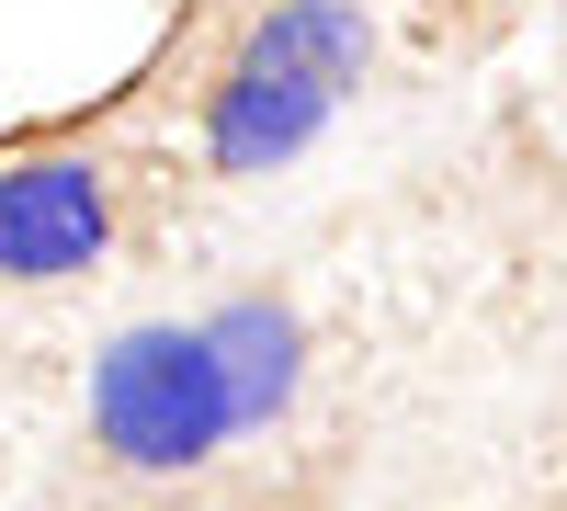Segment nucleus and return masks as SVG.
<instances>
[{"mask_svg": "<svg viewBox=\"0 0 567 511\" xmlns=\"http://www.w3.org/2000/svg\"><path fill=\"white\" fill-rule=\"evenodd\" d=\"M363 69H374V12L363 0H272L227 45V69L205 80V171L216 182L284 171L363 91Z\"/></svg>", "mask_w": 567, "mask_h": 511, "instance_id": "obj_1", "label": "nucleus"}, {"mask_svg": "<svg viewBox=\"0 0 567 511\" xmlns=\"http://www.w3.org/2000/svg\"><path fill=\"white\" fill-rule=\"evenodd\" d=\"M194 330H205V352H216V387H227V421H239V432H261V421L296 409V387H307V330H296V307L239 296V307L194 318Z\"/></svg>", "mask_w": 567, "mask_h": 511, "instance_id": "obj_4", "label": "nucleus"}, {"mask_svg": "<svg viewBox=\"0 0 567 511\" xmlns=\"http://www.w3.org/2000/svg\"><path fill=\"white\" fill-rule=\"evenodd\" d=\"M91 443H103L125 478H205L216 454L239 443L205 330H182V318L114 330L103 364H91Z\"/></svg>", "mask_w": 567, "mask_h": 511, "instance_id": "obj_2", "label": "nucleus"}, {"mask_svg": "<svg viewBox=\"0 0 567 511\" xmlns=\"http://www.w3.org/2000/svg\"><path fill=\"white\" fill-rule=\"evenodd\" d=\"M114 251V171L80 149L0 160V285H69Z\"/></svg>", "mask_w": 567, "mask_h": 511, "instance_id": "obj_3", "label": "nucleus"}]
</instances>
